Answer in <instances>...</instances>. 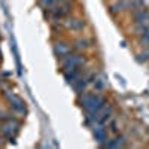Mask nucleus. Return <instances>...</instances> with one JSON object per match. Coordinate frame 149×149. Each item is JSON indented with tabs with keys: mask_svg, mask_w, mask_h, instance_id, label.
Returning a JSON list of instances; mask_svg holds the SVG:
<instances>
[{
	"mask_svg": "<svg viewBox=\"0 0 149 149\" xmlns=\"http://www.w3.org/2000/svg\"><path fill=\"white\" fill-rule=\"evenodd\" d=\"M93 84H94V88L95 90H98V91H102L103 88H104V81L102 79V78H94V81H93Z\"/></svg>",
	"mask_w": 149,
	"mask_h": 149,
	"instance_id": "a211bd4d",
	"label": "nucleus"
},
{
	"mask_svg": "<svg viewBox=\"0 0 149 149\" xmlns=\"http://www.w3.org/2000/svg\"><path fill=\"white\" fill-rule=\"evenodd\" d=\"M106 104V98L102 94H84L81 98V106L85 109V112L88 113L86 118V124H91L94 121V116L98 110Z\"/></svg>",
	"mask_w": 149,
	"mask_h": 149,
	"instance_id": "f257e3e1",
	"label": "nucleus"
},
{
	"mask_svg": "<svg viewBox=\"0 0 149 149\" xmlns=\"http://www.w3.org/2000/svg\"><path fill=\"white\" fill-rule=\"evenodd\" d=\"M52 49H54L55 57H58L60 60L63 58V57H66L67 54H70V52H72L70 45H69L67 42H64V40H55V42H54V45H52Z\"/></svg>",
	"mask_w": 149,
	"mask_h": 149,
	"instance_id": "423d86ee",
	"label": "nucleus"
},
{
	"mask_svg": "<svg viewBox=\"0 0 149 149\" xmlns=\"http://www.w3.org/2000/svg\"><path fill=\"white\" fill-rule=\"evenodd\" d=\"M39 5L43 9H49V8H52L55 5V0H39Z\"/></svg>",
	"mask_w": 149,
	"mask_h": 149,
	"instance_id": "6ab92c4d",
	"label": "nucleus"
},
{
	"mask_svg": "<svg viewBox=\"0 0 149 149\" xmlns=\"http://www.w3.org/2000/svg\"><path fill=\"white\" fill-rule=\"evenodd\" d=\"M131 31L136 37H140V36L149 33V24H134Z\"/></svg>",
	"mask_w": 149,
	"mask_h": 149,
	"instance_id": "ddd939ff",
	"label": "nucleus"
},
{
	"mask_svg": "<svg viewBox=\"0 0 149 149\" xmlns=\"http://www.w3.org/2000/svg\"><path fill=\"white\" fill-rule=\"evenodd\" d=\"M86 85H88V81H86V78H79V79H76V81H74V82L72 84L73 90L76 91L79 95H82V94L85 93Z\"/></svg>",
	"mask_w": 149,
	"mask_h": 149,
	"instance_id": "9b49d317",
	"label": "nucleus"
},
{
	"mask_svg": "<svg viewBox=\"0 0 149 149\" xmlns=\"http://www.w3.org/2000/svg\"><path fill=\"white\" fill-rule=\"evenodd\" d=\"M131 19H133L134 24H149V12L145 8L133 10L131 12Z\"/></svg>",
	"mask_w": 149,
	"mask_h": 149,
	"instance_id": "1a4fd4ad",
	"label": "nucleus"
},
{
	"mask_svg": "<svg viewBox=\"0 0 149 149\" xmlns=\"http://www.w3.org/2000/svg\"><path fill=\"white\" fill-rule=\"evenodd\" d=\"M0 82H2V76H0Z\"/></svg>",
	"mask_w": 149,
	"mask_h": 149,
	"instance_id": "412c9836",
	"label": "nucleus"
},
{
	"mask_svg": "<svg viewBox=\"0 0 149 149\" xmlns=\"http://www.w3.org/2000/svg\"><path fill=\"white\" fill-rule=\"evenodd\" d=\"M112 113H113V109H112V106H106V104H104V106L95 113V116H94V122L106 124V122L112 118Z\"/></svg>",
	"mask_w": 149,
	"mask_h": 149,
	"instance_id": "0eeeda50",
	"label": "nucleus"
},
{
	"mask_svg": "<svg viewBox=\"0 0 149 149\" xmlns=\"http://www.w3.org/2000/svg\"><path fill=\"white\" fill-rule=\"evenodd\" d=\"M93 133H94V139L95 142L103 146L106 142H107V131L104 128V124H100V122H95L94 124V128H93Z\"/></svg>",
	"mask_w": 149,
	"mask_h": 149,
	"instance_id": "39448f33",
	"label": "nucleus"
},
{
	"mask_svg": "<svg viewBox=\"0 0 149 149\" xmlns=\"http://www.w3.org/2000/svg\"><path fill=\"white\" fill-rule=\"evenodd\" d=\"M127 145V140L125 137H122V136H119V137H115L113 140H109L103 145V148H124Z\"/></svg>",
	"mask_w": 149,
	"mask_h": 149,
	"instance_id": "f8f14e48",
	"label": "nucleus"
},
{
	"mask_svg": "<svg viewBox=\"0 0 149 149\" xmlns=\"http://www.w3.org/2000/svg\"><path fill=\"white\" fill-rule=\"evenodd\" d=\"M6 98L9 100L12 109H14L15 112H18V113H26V103H24L18 95H15V94H6Z\"/></svg>",
	"mask_w": 149,
	"mask_h": 149,
	"instance_id": "6e6552de",
	"label": "nucleus"
},
{
	"mask_svg": "<svg viewBox=\"0 0 149 149\" xmlns=\"http://www.w3.org/2000/svg\"><path fill=\"white\" fill-rule=\"evenodd\" d=\"M85 63V58L81 54H74L70 52L66 57L61 58V67H63V72H70L73 69H81V66H84Z\"/></svg>",
	"mask_w": 149,
	"mask_h": 149,
	"instance_id": "7ed1b4c3",
	"label": "nucleus"
},
{
	"mask_svg": "<svg viewBox=\"0 0 149 149\" xmlns=\"http://www.w3.org/2000/svg\"><path fill=\"white\" fill-rule=\"evenodd\" d=\"M91 46V42L86 39V37H79V39H76L73 42V49L74 51H86V49H88Z\"/></svg>",
	"mask_w": 149,
	"mask_h": 149,
	"instance_id": "9d476101",
	"label": "nucleus"
},
{
	"mask_svg": "<svg viewBox=\"0 0 149 149\" xmlns=\"http://www.w3.org/2000/svg\"><path fill=\"white\" fill-rule=\"evenodd\" d=\"M137 39H139V45H140L143 49H148V51H149V33H146V34L137 37Z\"/></svg>",
	"mask_w": 149,
	"mask_h": 149,
	"instance_id": "dca6fc26",
	"label": "nucleus"
},
{
	"mask_svg": "<svg viewBox=\"0 0 149 149\" xmlns=\"http://www.w3.org/2000/svg\"><path fill=\"white\" fill-rule=\"evenodd\" d=\"M145 6V0H131V8L130 10H137V9H142Z\"/></svg>",
	"mask_w": 149,
	"mask_h": 149,
	"instance_id": "f3484780",
	"label": "nucleus"
},
{
	"mask_svg": "<svg viewBox=\"0 0 149 149\" xmlns=\"http://www.w3.org/2000/svg\"><path fill=\"white\" fill-rule=\"evenodd\" d=\"M64 78H66V81L72 85L76 79L81 78V70H79V69H73V70H70V72H66V73H64Z\"/></svg>",
	"mask_w": 149,
	"mask_h": 149,
	"instance_id": "4468645a",
	"label": "nucleus"
},
{
	"mask_svg": "<svg viewBox=\"0 0 149 149\" xmlns=\"http://www.w3.org/2000/svg\"><path fill=\"white\" fill-rule=\"evenodd\" d=\"M136 60H137L139 63H148L149 61V51L148 49H143L142 52H139L137 55H136Z\"/></svg>",
	"mask_w": 149,
	"mask_h": 149,
	"instance_id": "2eb2a0df",
	"label": "nucleus"
},
{
	"mask_svg": "<svg viewBox=\"0 0 149 149\" xmlns=\"http://www.w3.org/2000/svg\"><path fill=\"white\" fill-rule=\"evenodd\" d=\"M61 26L66 30H72V31H82L85 29V21L76 17H66L61 19Z\"/></svg>",
	"mask_w": 149,
	"mask_h": 149,
	"instance_id": "20e7f679",
	"label": "nucleus"
},
{
	"mask_svg": "<svg viewBox=\"0 0 149 149\" xmlns=\"http://www.w3.org/2000/svg\"><path fill=\"white\" fill-rule=\"evenodd\" d=\"M18 131H19V122L15 118L9 116L8 119L2 121V124H0V133H2L5 137H8L9 142H14Z\"/></svg>",
	"mask_w": 149,
	"mask_h": 149,
	"instance_id": "f03ea898",
	"label": "nucleus"
},
{
	"mask_svg": "<svg viewBox=\"0 0 149 149\" xmlns=\"http://www.w3.org/2000/svg\"><path fill=\"white\" fill-rule=\"evenodd\" d=\"M0 145H2V136H0Z\"/></svg>",
	"mask_w": 149,
	"mask_h": 149,
	"instance_id": "aec40b11",
	"label": "nucleus"
}]
</instances>
